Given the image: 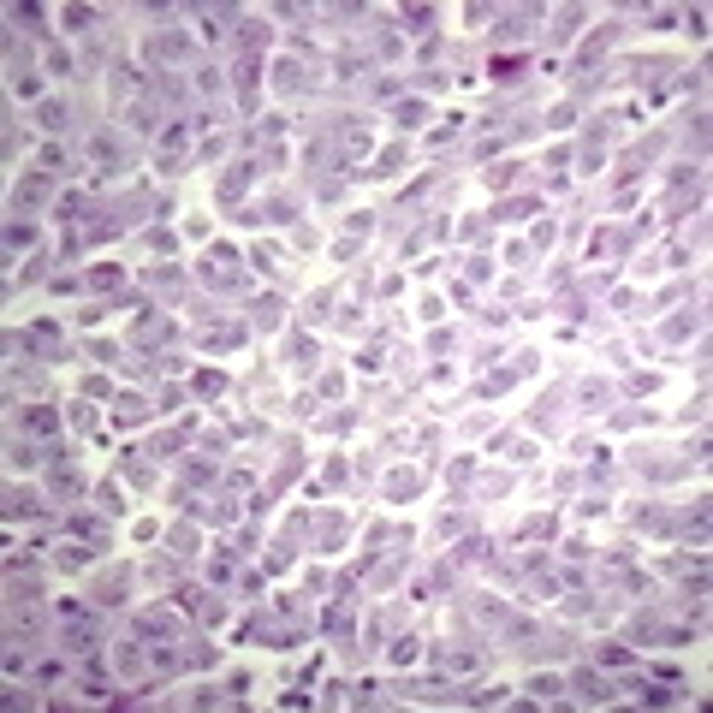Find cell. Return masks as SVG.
Wrapping results in <instances>:
<instances>
[{
	"label": "cell",
	"instance_id": "6da1fadb",
	"mask_svg": "<svg viewBox=\"0 0 713 713\" xmlns=\"http://www.w3.org/2000/svg\"><path fill=\"white\" fill-rule=\"evenodd\" d=\"M576 690H583V696H589V701H606V696H612V690H606V683L594 678V672H583V678H576Z\"/></svg>",
	"mask_w": 713,
	"mask_h": 713
},
{
	"label": "cell",
	"instance_id": "7a4b0ae2",
	"mask_svg": "<svg viewBox=\"0 0 713 713\" xmlns=\"http://www.w3.org/2000/svg\"><path fill=\"white\" fill-rule=\"evenodd\" d=\"M24 422H30L36 434H48V428H54V410H30V416H24Z\"/></svg>",
	"mask_w": 713,
	"mask_h": 713
}]
</instances>
